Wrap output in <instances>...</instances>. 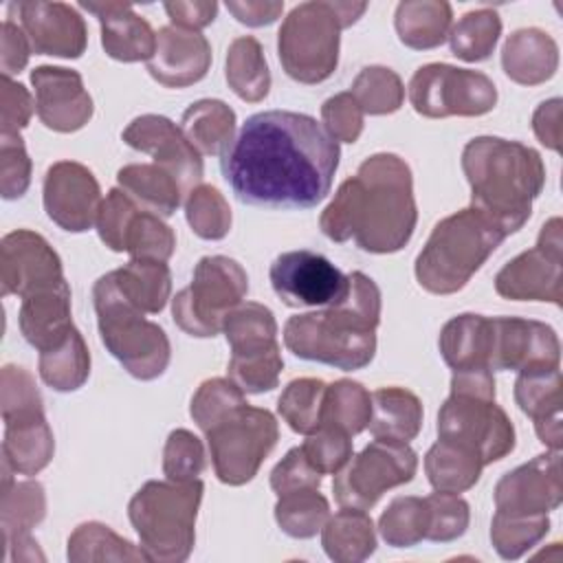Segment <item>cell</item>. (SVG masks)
Here are the masks:
<instances>
[{
  "mask_svg": "<svg viewBox=\"0 0 563 563\" xmlns=\"http://www.w3.org/2000/svg\"><path fill=\"white\" fill-rule=\"evenodd\" d=\"M339 143L310 114H251L222 152L220 169L235 198L268 209H312L332 187Z\"/></svg>",
  "mask_w": 563,
  "mask_h": 563,
  "instance_id": "cell-1",
  "label": "cell"
},
{
  "mask_svg": "<svg viewBox=\"0 0 563 563\" xmlns=\"http://www.w3.org/2000/svg\"><path fill=\"white\" fill-rule=\"evenodd\" d=\"M416 220L409 165L396 154H374L341 183L319 227L332 242L354 240L367 253H396L411 240Z\"/></svg>",
  "mask_w": 563,
  "mask_h": 563,
  "instance_id": "cell-2",
  "label": "cell"
},
{
  "mask_svg": "<svg viewBox=\"0 0 563 563\" xmlns=\"http://www.w3.org/2000/svg\"><path fill=\"white\" fill-rule=\"evenodd\" d=\"M378 321L380 290L372 277L354 271L341 303L286 321L284 345L299 358L354 372L369 365L376 354Z\"/></svg>",
  "mask_w": 563,
  "mask_h": 563,
  "instance_id": "cell-3",
  "label": "cell"
},
{
  "mask_svg": "<svg viewBox=\"0 0 563 563\" xmlns=\"http://www.w3.org/2000/svg\"><path fill=\"white\" fill-rule=\"evenodd\" d=\"M471 185V207L488 216L506 235L519 231L532 213V200L545 185L537 150L497 136H477L462 152Z\"/></svg>",
  "mask_w": 563,
  "mask_h": 563,
  "instance_id": "cell-4",
  "label": "cell"
},
{
  "mask_svg": "<svg viewBox=\"0 0 563 563\" xmlns=\"http://www.w3.org/2000/svg\"><path fill=\"white\" fill-rule=\"evenodd\" d=\"M506 238L488 216L466 207L433 227L416 257V279L433 295L457 292Z\"/></svg>",
  "mask_w": 563,
  "mask_h": 563,
  "instance_id": "cell-5",
  "label": "cell"
},
{
  "mask_svg": "<svg viewBox=\"0 0 563 563\" xmlns=\"http://www.w3.org/2000/svg\"><path fill=\"white\" fill-rule=\"evenodd\" d=\"M365 2H301L277 33L279 62L286 75L299 84L325 81L339 62L341 31L354 24Z\"/></svg>",
  "mask_w": 563,
  "mask_h": 563,
  "instance_id": "cell-6",
  "label": "cell"
},
{
  "mask_svg": "<svg viewBox=\"0 0 563 563\" xmlns=\"http://www.w3.org/2000/svg\"><path fill=\"white\" fill-rule=\"evenodd\" d=\"M202 482H145L130 499L128 517L150 561L178 563L191 554Z\"/></svg>",
  "mask_w": 563,
  "mask_h": 563,
  "instance_id": "cell-7",
  "label": "cell"
},
{
  "mask_svg": "<svg viewBox=\"0 0 563 563\" xmlns=\"http://www.w3.org/2000/svg\"><path fill=\"white\" fill-rule=\"evenodd\" d=\"M99 336L106 350L139 380L158 378L172 356L163 328L145 319L119 290L114 271L101 275L92 286Z\"/></svg>",
  "mask_w": 563,
  "mask_h": 563,
  "instance_id": "cell-8",
  "label": "cell"
},
{
  "mask_svg": "<svg viewBox=\"0 0 563 563\" xmlns=\"http://www.w3.org/2000/svg\"><path fill=\"white\" fill-rule=\"evenodd\" d=\"M246 290L249 277L235 260L207 255L196 264L191 284L172 299L174 321L191 336H216Z\"/></svg>",
  "mask_w": 563,
  "mask_h": 563,
  "instance_id": "cell-9",
  "label": "cell"
},
{
  "mask_svg": "<svg viewBox=\"0 0 563 563\" xmlns=\"http://www.w3.org/2000/svg\"><path fill=\"white\" fill-rule=\"evenodd\" d=\"M205 435L218 479L242 486L257 475L260 464L277 444L279 429L268 409L244 402L209 427Z\"/></svg>",
  "mask_w": 563,
  "mask_h": 563,
  "instance_id": "cell-10",
  "label": "cell"
},
{
  "mask_svg": "<svg viewBox=\"0 0 563 563\" xmlns=\"http://www.w3.org/2000/svg\"><path fill=\"white\" fill-rule=\"evenodd\" d=\"M416 468L418 455L407 442L374 438L334 473V499L341 508L369 510L385 490L411 482Z\"/></svg>",
  "mask_w": 563,
  "mask_h": 563,
  "instance_id": "cell-11",
  "label": "cell"
},
{
  "mask_svg": "<svg viewBox=\"0 0 563 563\" xmlns=\"http://www.w3.org/2000/svg\"><path fill=\"white\" fill-rule=\"evenodd\" d=\"M409 101L418 114L429 119L479 117L495 108L497 88L484 73L427 64L409 81Z\"/></svg>",
  "mask_w": 563,
  "mask_h": 563,
  "instance_id": "cell-12",
  "label": "cell"
},
{
  "mask_svg": "<svg viewBox=\"0 0 563 563\" xmlns=\"http://www.w3.org/2000/svg\"><path fill=\"white\" fill-rule=\"evenodd\" d=\"M438 440L475 453L486 466L515 449V427L493 398L451 391L438 413Z\"/></svg>",
  "mask_w": 563,
  "mask_h": 563,
  "instance_id": "cell-13",
  "label": "cell"
},
{
  "mask_svg": "<svg viewBox=\"0 0 563 563\" xmlns=\"http://www.w3.org/2000/svg\"><path fill=\"white\" fill-rule=\"evenodd\" d=\"M97 231L101 242L130 253L132 260L167 262L176 249V235L161 216L141 209L123 189H110L99 207Z\"/></svg>",
  "mask_w": 563,
  "mask_h": 563,
  "instance_id": "cell-14",
  "label": "cell"
},
{
  "mask_svg": "<svg viewBox=\"0 0 563 563\" xmlns=\"http://www.w3.org/2000/svg\"><path fill=\"white\" fill-rule=\"evenodd\" d=\"M497 295L515 301H552L563 295L561 218H550L532 249L510 260L495 277Z\"/></svg>",
  "mask_w": 563,
  "mask_h": 563,
  "instance_id": "cell-15",
  "label": "cell"
},
{
  "mask_svg": "<svg viewBox=\"0 0 563 563\" xmlns=\"http://www.w3.org/2000/svg\"><path fill=\"white\" fill-rule=\"evenodd\" d=\"M268 277L275 295L290 308H330L341 303L350 288V275L308 249L277 255Z\"/></svg>",
  "mask_w": 563,
  "mask_h": 563,
  "instance_id": "cell-16",
  "label": "cell"
},
{
  "mask_svg": "<svg viewBox=\"0 0 563 563\" xmlns=\"http://www.w3.org/2000/svg\"><path fill=\"white\" fill-rule=\"evenodd\" d=\"M495 508L504 515H548L563 499L561 451H548L506 473L495 486Z\"/></svg>",
  "mask_w": 563,
  "mask_h": 563,
  "instance_id": "cell-17",
  "label": "cell"
},
{
  "mask_svg": "<svg viewBox=\"0 0 563 563\" xmlns=\"http://www.w3.org/2000/svg\"><path fill=\"white\" fill-rule=\"evenodd\" d=\"M64 282L62 260L51 244L29 229L11 231L0 244L2 295L29 297Z\"/></svg>",
  "mask_w": 563,
  "mask_h": 563,
  "instance_id": "cell-18",
  "label": "cell"
},
{
  "mask_svg": "<svg viewBox=\"0 0 563 563\" xmlns=\"http://www.w3.org/2000/svg\"><path fill=\"white\" fill-rule=\"evenodd\" d=\"M18 18L35 55L77 59L86 51L88 31L75 7L64 2H11L9 15Z\"/></svg>",
  "mask_w": 563,
  "mask_h": 563,
  "instance_id": "cell-19",
  "label": "cell"
},
{
  "mask_svg": "<svg viewBox=\"0 0 563 563\" xmlns=\"http://www.w3.org/2000/svg\"><path fill=\"white\" fill-rule=\"evenodd\" d=\"M101 189L88 167L75 161H59L44 176L46 216L64 231L81 233L97 222Z\"/></svg>",
  "mask_w": 563,
  "mask_h": 563,
  "instance_id": "cell-20",
  "label": "cell"
},
{
  "mask_svg": "<svg viewBox=\"0 0 563 563\" xmlns=\"http://www.w3.org/2000/svg\"><path fill=\"white\" fill-rule=\"evenodd\" d=\"M123 143L132 150L145 152L154 158V165L169 172L180 189H194L202 178L200 152L187 141L183 130L161 114L136 117L121 134Z\"/></svg>",
  "mask_w": 563,
  "mask_h": 563,
  "instance_id": "cell-21",
  "label": "cell"
},
{
  "mask_svg": "<svg viewBox=\"0 0 563 563\" xmlns=\"http://www.w3.org/2000/svg\"><path fill=\"white\" fill-rule=\"evenodd\" d=\"M493 345L490 369H528L537 365H559L561 343L556 332L534 319L490 317Z\"/></svg>",
  "mask_w": 563,
  "mask_h": 563,
  "instance_id": "cell-22",
  "label": "cell"
},
{
  "mask_svg": "<svg viewBox=\"0 0 563 563\" xmlns=\"http://www.w3.org/2000/svg\"><path fill=\"white\" fill-rule=\"evenodd\" d=\"M35 88V112L55 132H75L92 117V99L81 75L70 68L40 66L31 73Z\"/></svg>",
  "mask_w": 563,
  "mask_h": 563,
  "instance_id": "cell-23",
  "label": "cell"
},
{
  "mask_svg": "<svg viewBox=\"0 0 563 563\" xmlns=\"http://www.w3.org/2000/svg\"><path fill=\"white\" fill-rule=\"evenodd\" d=\"M211 66V46L198 31L163 26L156 33V51L147 62L150 75L167 88H185L200 81Z\"/></svg>",
  "mask_w": 563,
  "mask_h": 563,
  "instance_id": "cell-24",
  "label": "cell"
},
{
  "mask_svg": "<svg viewBox=\"0 0 563 563\" xmlns=\"http://www.w3.org/2000/svg\"><path fill=\"white\" fill-rule=\"evenodd\" d=\"M101 24V46L119 62H150L156 51V33L125 2H79Z\"/></svg>",
  "mask_w": 563,
  "mask_h": 563,
  "instance_id": "cell-25",
  "label": "cell"
},
{
  "mask_svg": "<svg viewBox=\"0 0 563 563\" xmlns=\"http://www.w3.org/2000/svg\"><path fill=\"white\" fill-rule=\"evenodd\" d=\"M2 462L20 475H35L42 471L55 451L53 431L44 418V409L31 407L2 413Z\"/></svg>",
  "mask_w": 563,
  "mask_h": 563,
  "instance_id": "cell-26",
  "label": "cell"
},
{
  "mask_svg": "<svg viewBox=\"0 0 563 563\" xmlns=\"http://www.w3.org/2000/svg\"><path fill=\"white\" fill-rule=\"evenodd\" d=\"M73 328L70 288L66 279L22 299L20 330L24 339L40 352L59 345Z\"/></svg>",
  "mask_w": 563,
  "mask_h": 563,
  "instance_id": "cell-27",
  "label": "cell"
},
{
  "mask_svg": "<svg viewBox=\"0 0 563 563\" xmlns=\"http://www.w3.org/2000/svg\"><path fill=\"white\" fill-rule=\"evenodd\" d=\"M501 66L521 86L543 84L559 68V46L541 29H519L504 44Z\"/></svg>",
  "mask_w": 563,
  "mask_h": 563,
  "instance_id": "cell-28",
  "label": "cell"
},
{
  "mask_svg": "<svg viewBox=\"0 0 563 563\" xmlns=\"http://www.w3.org/2000/svg\"><path fill=\"white\" fill-rule=\"evenodd\" d=\"M438 345L444 363L453 372L490 369L493 321L490 317L473 312L457 314L444 323Z\"/></svg>",
  "mask_w": 563,
  "mask_h": 563,
  "instance_id": "cell-29",
  "label": "cell"
},
{
  "mask_svg": "<svg viewBox=\"0 0 563 563\" xmlns=\"http://www.w3.org/2000/svg\"><path fill=\"white\" fill-rule=\"evenodd\" d=\"M422 424V402L405 387H380L372 391V416L367 429L378 440L409 442Z\"/></svg>",
  "mask_w": 563,
  "mask_h": 563,
  "instance_id": "cell-30",
  "label": "cell"
},
{
  "mask_svg": "<svg viewBox=\"0 0 563 563\" xmlns=\"http://www.w3.org/2000/svg\"><path fill=\"white\" fill-rule=\"evenodd\" d=\"M117 183L141 209L161 218H169L180 205L178 180L158 165H125L117 172Z\"/></svg>",
  "mask_w": 563,
  "mask_h": 563,
  "instance_id": "cell-31",
  "label": "cell"
},
{
  "mask_svg": "<svg viewBox=\"0 0 563 563\" xmlns=\"http://www.w3.org/2000/svg\"><path fill=\"white\" fill-rule=\"evenodd\" d=\"M451 18V4L444 0H407L398 4L394 24L405 46L427 51L449 37Z\"/></svg>",
  "mask_w": 563,
  "mask_h": 563,
  "instance_id": "cell-32",
  "label": "cell"
},
{
  "mask_svg": "<svg viewBox=\"0 0 563 563\" xmlns=\"http://www.w3.org/2000/svg\"><path fill=\"white\" fill-rule=\"evenodd\" d=\"M321 545L332 561H365L376 550V534L369 515L358 508H341L321 528Z\"/></svg>",
  "mask_w": 563,
  "mask_h": 563,
  "instance_id": "cell-33",
  "label": "cell"
},
{
  "mask_svg": "<svg viewBox=\"0 0 563 563\" xmlns=\"http://www.w3.org/2000/svg\"><path fill=\"white\" fill-rule=\"evenodd\" d=\"M180 130L200 154H220L231 145L235 112L220 99H200L180 117Z\"/></svg>",
  "mask_w": 563,
  "mask_h": 563,
  "instance_id": "cell-34",
  "label": "cell"
},
{
  "mask_svg": "<svg viewBox=\"0 0 563 563\" xmlns=\"http://www.w3.org/2000/svg\"><path fill=\"white\" fill-rule=\"evenodd\" d=\"M121 295L141 312L156 314L165 308L172 290V273L158 260H130L114 271Z\"/></svg>",
  "mask_w": 563,
  "mask_h": 563,
  "instance_id": "cell-35",
  "label": "cell"
},
{
  "mask_svg": "<svg viewBox=\"0 0 563 563\" xmlns=\"http://www.w3.org/2000/svg\"><path fill=\"white\" fill-rule=\"evenodd\" d=\"M482 468L484 464L475 453L444 440H438L424 457L429 484L442 493L468 490L477 484Z\"/></svg>",
  "mask_w": 563,
  "mask_h": 563,
  "instance_id": "cell-36",
  "label": "cell"
},
{
  "mask_svg": "<svg viewBox=\"0 0 563 563\" xmlns=\"http://www.w3.org/2000/svg\"><path fill=\"white\" fill-rule=\"evenodd\" d=\"M227 81L244 101H262L271 88V73L255 37L244 35L231 42L227 51Z\"/></svg>",
  "mask_w": 563,
  "mask_h": 563,
  "instance_id": "cell-37",
  "label": "cell"
},
{
  "mask_svg": "<svg viewBox=\"0 0 563 563\" xmlns=\"http://www.w3.org/2000/svg\"><path fill=\"white\" fill-rule=\"evenodd\" d=\"M90 374V354L77 328L55 347L40 352V376L55 391L79 389Z\"/></svg>",
  "mask_w": 563,
  "mask_h": 563,
  "instance_id": "cell-38",
  "label": "cell"
},
{
  "mask_svg": "<svg viewBox=\"0 0 563 563\" xmlns=\"http://www.w3.org/2000/svg\"><path fill=\"white\" fill-rule=\"evenodd\" d=\"M2 539L9 541L44 519L46 497L40 482H11V468L2 462Z\"/></svg>",
  "mask_w": 563,
  "mask_h": 563,
  "instance_id": "cell-39",
  "label": "cell"
},
{
  "mask_svg": "<svg viewBox=\"0 0 563 563\" xmlns=\"http://www.w3.org/2000/svg\"><path fill=\"white\" fill-rule=\"evenodd\" d=\"M222 332L231 345V354H251L277 345V321L266 306L255 301L238 303L229 310Z\"/></svg>",
  "mask_w": 563,
  "mask_h": 563,
  "instance_id": "cell-40",
  "label": "cell"
},
{
  "mask_svg": "<svg viewBox=\"0 0 563 563\" xmlns=\"http://www.w3.org/2000/svg\"><path fill=\"white\" fill-rule=\"evenodd\" d=\"M372 416V394L356 380H334L325 387L321 424L339 429L347 435L361 433Z\"/></svg>",
  "mask_w": 563,
  "mask_h": 563,
  "instance_id": "cell-41",
  "label": "cell"
},
{
  "mask_svg": "<svg viewBox=\"0 0 563 563\" xmlns=\"http://www.w3.org/2000/svg\"><path fill=\"white\" fill-rule=\"evenodd\" d=\"M515 400L519 409L534 422L561 416V367L537 365L521 369L515 380Z\"/></svg>",
  "mask_w": 563,
  "mask_h": 563,
  "instance_id": "cell-42",
  "label": "cell"
},
{
  "mask_svg": "<svg viewBox=\"0 0 563 563\" xmlns=\"http://www.w3.org/2000/svg\"><path fill=\"white\" fill-rule=\"evenodd\" d=\"M68 561H150V556L108 526L88 521L68 537Z\"/></svg>",
  "mask_w": 563,
  "mask_h": 563,
  "instance_id": "cell-43",
  "label": "cell"
},
{
  "mask_svg": "<svg viewBox=\"0 0 563 563\" xmlns=\"http://www.w3.org/2000/svg\"><path fill=\"white\" fill-rule=\"evenodd\" d=\"M279 528L292 539L314 537L330 519V504L317 488H299L279 495L275 504Z\"/></svg>",
  "mask_w": 563,
  "mask_h": 563,
  "instance_id": "cell-44",
  "label": "cell"
},
{
  "mask_svg": "<svg viewBox=\"0 0 563 563\" xmlns=\"http://www.w3.org/2000/svg\"><path fill=\"white\" fill-rule=\"evenodd\" d=\"M501 33V20L493 9H475L460 18L449 33L455 57L464 62H484L493 53Z\"/></svg>",
  "mask_w": 563,
  "mask_h": 563,
  "instance_id": "cell-45",
  "label": "cell"
},
{
  "mask_svg": "<svg viewBox=\"0 0 563 563\" xmlns=\"http://www.w3.org/2000/svg\"><path fill=\"white\" fill-rule=\"evenodd\" d=\"M325 387L321 378H295L286 385L277 411L295 433L308 435L321 427Z\"/></svg>",
  "mask_w": 563,
  "mask_h": 563,
  "instance_id": "cell-46",
  "label": "cell"
},
{
  "mask_svg": "<svg viewBox=\"0 0 563 563\" xmlns=\"http://www.w3.org/2000/svg\"><path fill=\"white\" fill-rule=\"evenodd\" d=\"M383 539L394 548H411L427 539L429 506L424 497H396L378 519Z\"/></svg>",
  "mask_w": 563,
  "mask_h": 563,
  "instance_id": "cell-47",
  "label": "cell"
},
{
  "mask_svg": "<svg viewBox=\"0 0 563 563\" xmlns=\"http://www.w3.org/2000/svg\"><path fill=\"white\" fill-rule=\"evenodd\" d=\"M550 530L548 515H504L495 512L490 523V539L501 559L515 561L537 545Z\"/></svg>",
  "mask_w": 563,
  "mask_h": 563,
  "instance_id": "cell-48",
  "label": "cell"
},
{
  "mask_svg": "<svg viewBox=\"0 0 563 563\" xmlns=\"http://www.w3.org/2000/svg\"><path fill=\"white\" fill-rule=\"evenodd\" d=\"M350 95L356 99L363 112L389 114L402 106L405 88L391 68L367 66L356 75Z\"/></svg>",
  "mask_w": 563,
  "mask_h": 563,
  "instance_id": "cell-49",
  "label": "cell"
},
{
  "mask_svg": "<svg viewBox=\"0 0 563 563\" xmlns=\"http://www.w3.org/2000/svg\"><path fill=\"white\" fill-rule=\"evenodd\" d=\"M191 231L202 240H222L231 229V209L211 185H196L185 202Z\"/></svg>",
  "mask_w": 563,
  "mask_h": 563,
  "instance_id": "cell-50",
  "label": "cell"
},
{
  "mask_svg": "<svg viewBox=\"0 0 563 563\" xmlns=\"http://www.w3.org/2000/svg\"><path fill=\"white\" fill-rule=\"evenodd\" d=\"M284 367L279 345L257 350L251 354H231L229 376L246 394L271 391L279 383V372Z\"/></svg>",
  "mask_w": 563,
  "mask_h": 563,
  "instance_id": "cell-51",
  "label": "cell"
},
{
  "mask_svg": "<svg viewBox=\"0 0 563 563\" xmlns=\"http://www.w3.org/2000/svg\"><path fill=\"white\" fill-rule=\"evenodd\" d=\"M244 391L231 378H209L205 380L191 398L189 413L194 422L207 431L218 420H222L229 411L244 405Z\"/></svg>",
  "mask_w": 563,
  "mask_h": 563,
  "instance_id": "cell-52",
  "label": "cell"
},
{
  "mask_svg": "<svg viewBox=\"0 0 563 563\" xmlns=\"http://www.w3.org/2000/svg\"><path fill=\"white\" fill-rule=\"evenodd\" d=\"M205 468L202 442L187 429L169 433L163 451V473L174 482H191Z\"/></svg>",
  "mask_w": 563,
  "mask_h": 563,
  "instance_id": "cell-53",
  "label": "cell"
},
{
  "mask_svg": "<svg viewBox=\"0 0 563 563\" xmlns=\"http://www.w3.org/2000/svg\"><path fill=\"white\" fill-rule=\"evenodd\" d=\"M427 499L429 506V541H453L468 528V504L457 493H433Z\"/></svg>",
  "mask_w": 563,
  "mask_h": 563,
  "instance_id": "cell-54",
  "label": "cell"
},
{
  "mask_svg": "<svg viewBox=\"0 0 563 563\" xmlns=\"http://www.w3.org/2000/svg\"><path fill=\"white\" fill-rule=\"evenodd\" d=\"M301 451L321 475H330L341 471L352 457V435L321 424L317 431L306 435Z\"/></svg>",
  "mask_w": 563,
  "mask_h": 563,
  "instance_id": "cell-55",
  "label": "cell"
},
{
  "mask_svg": "<svg viewBox=\"0 0 563 563\" xmlns=\"http://www.w3.org/2000/svg\"><path fill=\"white\" fill-rule=\"evenodd\" d=\"M31 183V161L20 132H4L0 141V191L4 200L24 196Z\"/></svg>",
  "mask_w": 563,
  "mask_h": 563,
  "instance_id": "cell-56",
  "label": "cell"
},
{
  "mask_svg": "<svg viewBox=\"0 0 563 563\" xmlns=\"http://www.w3.org/2000/svg\"><path fill=\"white\" fill-rule=\"evenodd\" d=\"M363 110L350 92H339L321 106V119L328 134L339 143H354L363 132Z\"/></svg>",
  "mask_w": 563,
  "mask_h": 563,
  "instance_id": "cell-57",
  "label": "cell"
},
{
  "mask_svg": "<svg viewBox=\"0 0 563 563\" xmlns=\"http://www.w3.org/2000/svg\"><path fill=\"white\" fill-rule=\"evenodd\" d=\"M321 473L308 462L301 446H295L286 453V457L271 473V488L279 495L299 488H319Z\"/></svg>",
  "mask_w": 563,
  "mask_h": 563,
  "instance_id": "cell-58",
  "label": "cell"
},
{
  "mask_svg": "<svg viewBox=\"0 0 563 563\" xmlns=\"http://www.w3.org/2000/svg\"><path fill=\"white\" fill-rule=\"evenodd\" d=\"M0 103H2V134L18 132L20 128H24L35 108L29 90L9 77H2Z\"/></svg>",
  "mask_w": 563,
  "mask_h": 563,
  "instance_id": "cell-59",
  "label": "cell"
},
{
  "mask_svg": "<svg viewBox=\"0 0 563 563\" xmlns=\"http://www.w3.org/2000/svg\"><path fill=\"white\" fill-rule=\"evenodd\" d=\"M0 66H2V77H9L20 73L26 62H29V55H31V44H29V37L24 35L22 26L7 18L2 22V51H0Z\"/></svg>",
  "mask_w": 563,
  "mask_h": 563,
  "instance_id": "cell-60",
  "label": "cell"
},
{
  "mask_svg": "<svg viewBox=\"0 0 563 563\" xmlns=\"http://www.w3.org/2000/svg\"><path fill=\"white\" fill-rule=\"evenodd\" d=\"M165 11L174 26L187 31H200L213 22L218 13V4L209 0H194V2H165Z\"/></svg>",
  "mask_w": 563,
  "mask_h": 563,
  "instance_id": "cell-61",
  "label": "cell"
},
{
  "mask_svg": "<svg viewBox=\"0 0 563 563\" xmlns=\"http://www.w3.org/2000/svg\"><path fill=\"white\" fill-rule=\"evenodd\" d=\"M561 99H550L543 101L532 114V130L537 139L554 152H561Z\"/></svg>",
  "mask_w": 563,
  "mask_h": 563,
  "instance_id": "cell-62",
  "label": "cell"
},
{
  "mask_svg": "<svg viewBox=\"0 0 563 563\" xmlns=\"http://www.w3.org/2000/svg\"><path fill=\"white\" fill-rule=\"evenodd\" d=\"M227 9L235 15L238 22L246 24V26H264L275 22L282 11H284V2H227Z\"/></svg>",
  "mask_w": 563,
  "mask_h": 563,
  "instance_id": "cell-63",
  "label": "cell"
}]
</instances>
